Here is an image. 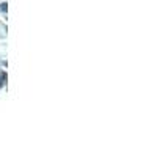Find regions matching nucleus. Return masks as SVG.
<instances>
[{
	"instance_id": "3",
	"label": "nucleus",
	"mask_w": 157,
	"mask_h": 157,
	"mask_svg": "<svg viewBox=\"0 0 157 157\" xmlns=\"http://www.w3.org/2000/svg\"><path fill=\"white\" fill-rule=\"evenodd\" d=\"M0 6H2V8H0V10H2V11H6V3H2V5H0Z\"/></svg>"
},
{
	"instance_id": "1",
	"label": "nucleus",
	"mask_w": 157,
	"mask_h": 157,
	"mask_svg": "<svg viewBox=\"0 0 157 157\" xmlns=\"http://www.w3.org/2000/svg\"><path fill=\"white\" fill-rule=\"evenodd\" d=\"M6 78H8L6 72L5 71H0V88H3L6 85Z\"/></svg>"
},
{
	"instance_id": "2",
	"label": "nucleus",
	"mask_w": 157,
	"mask_h": 157,
	"mask_svg": "<svg viewBox=\"0 0 157 157\" xmlns=\"http://www.w3.org/2000/svg\"><path fill=\"white\" fill-rule=\"evenodd\" d=\"M6 27H5V25H2V24H0V38H5L6 36Z\"/></svg>"
}]
</instances>
